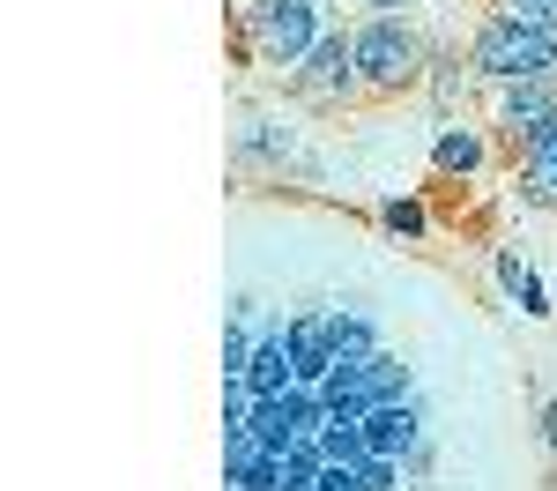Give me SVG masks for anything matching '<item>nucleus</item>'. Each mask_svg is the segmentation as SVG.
Instances as JSON below:
<instances>
[{
	"instance_id": "nucleus-1",
	"label": "nucleus",
	"mask_w": 557,
	"mask_h": 491,
	"mask_svg": "<svg viewBox=\"0 0 557 491\" xmlns=\"http://www.w3.org/2000/svg\"><path fill=\"white\" fill-rule=\"evenodd\" d=\"M327 23H335L327 0H231V45L268 83H290L305 52L327 38Z\"/></svg>"
},
{
	"instance_id": "nucleus-2",
	"label": "nucleus",
	"mask_w": 557,
	"mask_h": 491,
	"mask_svg": "<svg viewBox=\"0 0 557 491\" xmlns=\"http://www.w3.org/2000/svg\"><path fill=\"white\" fill-rule=\"evenodd\" d=\"M349 30H357L364 97H409V89H424L431 52H438L431 23H417V15H357Z\"/></svg>"
},
{
	"instance_id": "nucleus-3",
	"label": "nucleus",
	"mask_w": 557,
	"mask_h": 491,
	"mask_svg": "<svg viewBox=\"0 0 557 491\" xmlns=\"http://www.w3.org/2000/svg\"><path fill=\"white\" fill-rule=\"evenodd\" d=\"M469 67H475L483 89L491 83H557V38L483 8V15L469 23Z\"/></svg>"
},
{
	"instance_id": "nucleus-4",
	"label": "nucleus",
	"mask_w": 557,
	"mask_h": 491,
	"mask_svg": "<svg viewBox=\"0 0 557 491\" xmlns=\"http://www.w3.org/2000/svg\"><path fill=\"white\" fill-rule=\"evenodd\" d=\"M290 105L305 112H349V105H364V75H357V30H349V15L327 23V38L305 52V67L283 83Z\"/></svg>"
},
{
	"instance_id": "nucleus-5",
	"label": "nucleus",
	"mask_w": 557,
	"mask_h": 491,
	"mask_svg": "<svg viewBox=\"0 0 557 491\" xmlns=\"http://www.w3.org/2000/svg\"><path fill=\"white\" fill-rule=\"evenodd\" d=\"M483 120L498 134V149L520 157V142L557 120V83H491L483 89Z\"/></svg>"
},
{
	"instance_id": "nucleus-6",
	"label": "nucleus",
	"mask_w": 557,
	"mask_h": 491,
	"mask_svg": "<svg viewBox=\"0 0 557 491\" xmlns=\"http://www.w3.org/2000/svg\"><path fill=\"white\" fill-rule=\"evenodd\" d=\"M498 164V134L483 112H461V120H438L431 127V172L438 179H483Z\"/></svg>"
},
{
	"instance_id": "nucleus-7",
	"label": "nucleus",
	"mask_w": 557,
	"mask_h": 491,
	"mask_svg": "<svg viewBox=\"0 0 557 491\" xmlns=\"http://www.w3.org/2000/svg\"><path fill=\"white\" fill-rule=\"evenodd\" d=\"M424 97H431V112H438V120H461V112H475V105H483V83H475V67H469V38L431 52Z\"/></svg>"
},
{
	"instance_id": "nucleus-8",
	"label": "nucleus",
	"mask_w": 557,
	"mask_h": 491,
	"mask_svg": "<svg viewBox=\"0 0 557 491\" xmlns=\"http://www.w3.org/2000/svg\"><path fill=\"white\" fill-rule=\"evenodd\" d=\"M513 201L535 217H557V120L543 134H528L513 157Z\"/></svg>"
},
{
	"instance_id": "nucleus-9",
	"label": "nucleus",
	"mask_w": 557,
	"mask_h": 491,
	"mask_svg": "<svg viewBox=\"0 0 557 491\" xmlns=\"http://www.w3.org/2000/svg\"><path fill=\"white\" fill-rule=\"evenodd\" d=\"M238 164H246V172H253V164H268V172H290V164H298V120L246 112V127H238Z\"/></svg>"
},
{
	"instance_id": "nucleus-10",
	"label": "nucleus",
	"mask_w": 557,
	"mask_h": 491,
	"mask_svg": "<svg viewBox=\"0 0 557 491\" xmlns=\"http://www.w3.org/2000/svg\"><path fill=\"white\" fill-rule=\"evenodd\" d=\"M364 440H372V454H409L417 440H431V402L424 395L380 402V409L364 417Z\"/></svg>"
},
{
	"instance_id": "nucleus-11",
	"label": "nucleus",
	"mask_w": 557,
	"mask_h": 491,
	"mask_svg": "<svg viewBox=\"0 0 557 491\" xmlns=\"http://www.w3.org/2000/svg\"><path fill=\"white\" fill-rule=\"evenodd\" d=\"M357 15H417V23H431L438 45H461V23L446 15V0H349V23Z\"/></svg>"
},
{
	"instance_id": "nucleus-12",
	"label": "nucleus",
	"mask_w": 557,
	"mask_h": 491,
	"mask_svg": "<svg viewBox=\"0 0 557 491\" xmlns=\"http://www.w3.org/2000/svg\"><path fill=\"white\" fill-rule=\"evenodd\" d=\"M327 343H335V357H372L380 351V320L364 306H327Z\"/></svg>"
},
{
	"instance_id": "nucleus-13",
	"label": "nucleus",
	"mask_w": 557,
	"mask_h": 491,
	"mask_svg": "<svg viewBox=\"0 0 557 491\" xmlns=\"http://www.w3.org/2000/svg\"><path fill=\"white\" fill-rule=\"evenodd\" d=\"M364 372H372V409H380V402H409V395H417V372H409V357L386 351V343L364 357Z\"/></svg>"
},
{
	"instance_id": "nucleus-14",
	"label": "nucleus",
	"mask_w": 557,
	"mask_h": 491,
	"mask_svg": "<svg viewBox=\"0 0 557 491\" xmlns=\"http://www.w3.org/2000/svg\"><path fill=\"white\" fill-rule=\"evenodd\" d=\"M372 217H380V231H394V238H424L431 231V209L417 201V194H386Z\"/></svg>"
},
{
	"instance_id": "nucleus-15",
	"label": "nucleus",
	"mask_w": 557,
	"mask_h": 491,
	"mask_svg": "<svg viewBox=\"0 0 557 491\" xmlns=\"http://www.w3.org/2000/svg\"><path fill=\"white\" fill-rule=\"evenodd\" d=\"M401 484H409L401 454H364V462H357V491H401Z\"/></svg>"
},
{
	"instance_id": "nucleus-16",
	"label": "nucleus",
	"mask_w": 557,
	"mask_h": 491,
	"mask_svg": "<svg viewBox=\"0 0 557 491\" xmlns=\"http://www.w3.org/2000/svg\"><path fill=\"white\" fill-rule=\"evenodd\" d=\"M320 454H327V462H364L372 440H364V425H327V432H320Z\"/></svg>"
},
{
	"instance_id": "nucleus-17",
	"label": "nucleus",
	"mask_w": 557,
	"mask_h": 491,
	"mask_svg": "<svg viewBox=\"0 0 557 491\" xmlns=\"http://www.w3.org/2000/svg\"><path fill=\"white\" fill-rule=\"evenodd\" d=\"M491 15H513L528 30H550L557 38V0H491Z\"/></svg>"
},
{
	"instance_id": "nucleus-18",
	"label": "nucleus",
	"mask_w": 557,
	"mask_h": 491,
	"mask_svg": "<svg viewBox=\"0 0 557 491\" xmlns=\"http://www.w3.org/2000/svg\"><path fill=\"white\" fill-rule=\"evenodd\" d=\"M506 298H513L520 312H528V320H550V283H543V275H535V268H528V275H520L513 291H506Z\"/></svg>"
},
{
	"instance_id": "nucleus-19",
	"label": "nucleus",
	"mask_w": 557,
	"mask_h": 491,
	"mask_svg": "<svg viewBox=\"0 0 557 491\" xmlns=\"http://www.w3.org/2000/svg\"><path fill=\"white\" fill-rule=\"evenodd\" d=\"M320 491H357V462H327L320 469Z\"/></svg>"
},
{
	"instance_id": "nucleus-20",
	"label": "nucleus",
	"mask_w": 557,
	"mask_h": 491,
	"mask_svg": "<svg viewBox=\"0 0 557 491\" xmlns=\"http://www.w3.org/2000/svg\"><path fill=\"white\" fill-rule=\"evenodd\" d=\"M431 462H438V446H431V440H417L409 454H401V469H409V477H431Z\"/></svg>"
},
{
	"instance_id": "nucleus-21",
	"label": "nucleus",
	"mask_w": 557,
	"mask_h": 491,
	"mask_svg": "<svg viewBox=\"0 0 557 491\" xmlns=\"http://www.w3.org/2000/svg\"><path fill=\"white\" fill-rule=\"evenodd\" d=\"M535 432H543V446H550V454H557V395L543 402V417H535Z\"/></svg>"
},
{
	"instance_id": "nucleus-22",
	"label": "nucleus",
	"mask_w": 557,
	"mask_h": 491,
	"mask_svg": "<svg viewBox=\"0 0 557 491\" xmlns=\"http://www.w3.org/2000/svg\"><path fill=\"white\" fill-rule=\"evenodd\" d=\"M327 8H343V0H327Z\"/></svg>"
}]
</instances>
